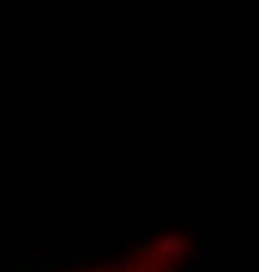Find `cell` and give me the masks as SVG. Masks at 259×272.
I'll list each match as a JSON object with an SVG mask.
<instances>
[{
    "instance_id": "1",
    "label": "cell",
    "mask_w": 259,
    "mask_h": 272,
    "mask_svg": "<svg viewBox=\"0 0 259 272\" xmlns=\"http://www.w3.org/2000/svg\"><path fill=\"white\" fill-rule=\"evenodd\" d=\"M183 249H186V236H168L163 243H160L157 254L168 259V262H178L181 257H183Z\"/></svg>"
},
{
    "instance_id": "2",
    "label": "cell",
    "mask_w": 259,
    "mask_h": 272,
    "mask_svg": "<svg viewBox=\"0 0 259 272\" xmlns=\"http://www.w3.org/2000/svg\"><path fill=\"white\" fill-rule=\"evenodd\" d=\"M194 267L202 272H210V246H202V249L194 251Z\"/></svg>"
},
{
    "instance_id": "3",
    "label": "cell",
    "mask_w": 259,
    "mask_h": 272,
    "mask_svg": "<svg viewBox=\"0 0 259 272\" xmlns=\"http://www.w3.org/2000/svg\"><path fill=\"white\" fill-rule=\"evenodd\" d=\"M165 217H170V223H189V220L194 217V210H168Z\"/></svg>"
},
{
    "instance_id": "4",
    "label": "cell",
    "mask_w": 259,
    "mask_h": 272,
    "mask_svg": "<svg viewBox=\"0 0 259 272\" xmlns=\"http://www.w3.org/2000/svg\"><path fill=\"white\" fill-rule=\"evenodd\" d=\"M18 259H24V264L40 267V264L45 262V254H42V251H21V254H18Z\"/></svg>"
},
{
    "instance_id": "5",
    "label": "cell",
    "mask_w": 259,
    "mask_h": 272,
    "mask_svg": "<svg viewBox=\"0 0 259 272\" xmlns=\"http://www.w3.org/2000/svg\"><path fill=\"white\" fill-rule=\"evenodd\" d=\"M123 233H126L128 238H134V236H147V233H150V225H147V223H128L126 228H123Z\"/></svg>"
},
{
    "instance_id": "6",
    "label": "cell",
    "mask_w": 259,
    "mask_h": 272,
    "mask_svg": "<svg viewBox=\"0 0 259 272\" xmlns=\"http://www.w3.org/2000/svg\"><path fill=\"white\" fill-rule=\"evenodd\" d=\"M66 264H68V262H61V259H45V262H42L37 270L50 272V270H61V267H66Z\"/></svg>"
}]
</instances>
